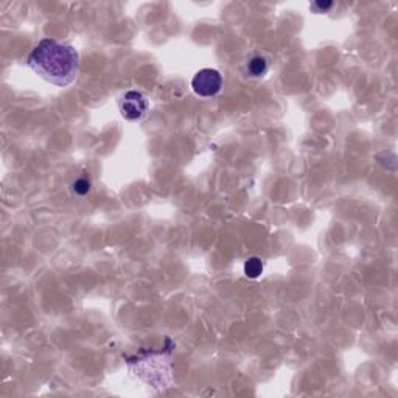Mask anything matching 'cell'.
<instances>
[{"mask_svg": "<svg viewBox=\"0 0 398 398\" xmlns=\"http://www.w3.org/2000/svg\"><path fill=\"white\" fill-rule=\"evenodd\" d=\"M191 87L199 96H215L222 87V76L215 69H202L193 76Z\"/></svg>", "mask_w": 398, "mask_h": 398, "instance_id": "3957f363", "label": "cell"}, {"mask_svg": "<svg viewBox=\"0 0 398 398\" xmlns=\"http://www.w3.org/2000/svg\"><path fill=\"white\" fill-rule=\"evenodd\" d=\"M244 274L249 279H258L263 274V262L258 257H249L244 262Z\"/></svg>", "mask_w": 398, "mask_h": 398, "instance_id": "5b68a950", "label": "cell"}, {"mask_svg": "<svg viewBox=\"0 0 398 398\" xmlns=\"http://www.w3.org/2000/svg\"><path fill=\"white\" fill-rule=\"evenodd\" d=\"M27 65L42 80L59 87L69 86L78 75L80 56L75 47L56 39H41L27 58Z\"/></svg>", "mask_w": 398, "mask_h": 398, "instance_id": "6da1fadb", "label": "cell"}, {"mask_svg": "<svg viewBox=\"0 0 398 398\" xmlns=\"http://www.w3.org/2000/svg\"><path fill=\"white\" fill-rule=\"evenodd\" d=\"M72 189H74V191L76 193V195H80V196L87 195V193L90 191V180H89V178H86V176L78 178L74 182V185H72Z\"/></svg>", "mask_w": 398, "mask_h": 398, "instance_id": "8992f818", "label": "cell"}, {"mask_svg": "<svg viewBox=\"0 0 398 398\" xmlns=\"http://www.w3.org/2000/svg\"><path fill=\"white\" fill-rule=\"evenodd\" d=\"M269 63L268 59L258 53H252L244 63V72L249 78H263L268 74Z\"/></svg>", "mask_w": 398, "mask_h": 398, "instance_id": "277c9868", "label": "cell"}, {"mask_svg": "<svg viewBox=\"0 0 398 398\" xmlns=\"http://www.w3.org/2000/svg\"><path fill=\"white\" fill-rule=\"evenodd\" d=\"M118 109L123 118L129 120V122H137L147 114L148 101L138 90H128L120 96Z\"/></svg>", "mask_w": 398, "mask_h": 398, "instance_id": "7a4b0ae2", "label": "cell"}]
</instances>
